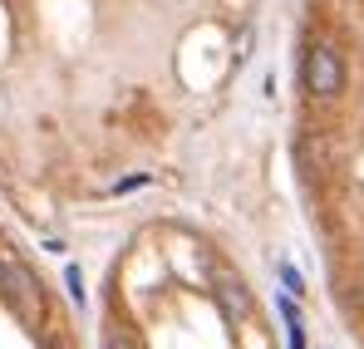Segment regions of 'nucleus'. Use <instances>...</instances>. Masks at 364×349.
Here are the masks:
<instances>
[{
	"label": "nucleus",
	"instance_id": "f257e3e1",
	"mask_svg": "<svg viewBox=\"0 0 364 349\" xmlns=\"http://www.w3.org/2000/svg\"><path fill=\"white\" fill-rule=\"evenodd\" d=\"M301 79H305V94L315 99H335L345 89V59L335 45H310L305 50V64H301Z\"/></svg>",
	"mask_w": 364,
	"mask_h": 349
},
{
	"label": "nucleus",
	"instance_id": "f03ea898",
	"mask_svg": "<svg viewBox=\"0 0 364 349\" xmlns=\"http://www.w3.org/2000/svg\"><path fill=\"white\" fill-rule=\"evenodd\" d=\"M0 291H5V300L30 320L35 315V281L20 271V266H0Z\"/></svg>",
	"mask_w": 364,
	"mask_h": 349
},
{
	"label": "nucleus",
	"instance_id": "7ed1b4c3",
	"mask_svg": "<svg viewBox=\"0 0 364 349\" xmlns=\"http://www.w3.org/2000/svg\"><path fill=\"white\" fill-rule=\"evenodd\" d=\"M281 315H286V325H291V349H305V330H301V315H296V305H291V300H281Z\"/></svg>",
	"mask_w": 364,
	"mask_h": 349
},
{
	"label": "nucleus",
	"instance_id": "20e7f679",
	"mask_svg": "<svg viewBox=\"0 0 364 349\" xmlns=\"http://www.w3.org/2000/svg\"><path fill=\"white\" fill-rule=\"evenodd\" d=\"M222 295H227V310H232V315H246V295H242V281H227V286H222Z\"/></svg>",
	"mask_w": 364,
	"mask_h": 349
},
{
	"label": "nucleus",
	"instance_id": "39448f33",
	"mask_svg": "<svg viewBox=\"0 0 364 349\" xmlns=\"http://www.w3.org/2000/svg\"><path fill=\"white\" fill-rule=\"evenodd\" d=\"M64 286H69L74 305H84V276H79V266H64Z\"/></svg>",
	"mask_w": 364,
	"mask_h": 349
},
{
	"label": "nucleus",
	"instance_id": "423d86ee",
	"mask_svg": "<svg viewBox=\"0 0 364 349\" xmlns=\"http://www.w3.org/2000/svg\"><path fill=\"white\" fill-rule=\"evenodd\" d=\"M104 349H138V340H133V335H128L123 325H114V330L104 335Z\"/></svg>",
	"mask_w": 364,
	"mask_h": 349
},
{
	"label": "nucleus",
	"instance_id": "0eeeda50",
	"mask_svg": "<svg viewBox=\"0 0 364 349\" xmlns=\"http://www.w3.org/2000/svg\"><path fill=\"white\" fill-rule=\"evenodd\" d=\"M281 281H286V286H291V291L301 295V276H296V266H281Z\"/></svg>",
	"mask_w": 364,
	"mask_h": 349
}]
</instances>
